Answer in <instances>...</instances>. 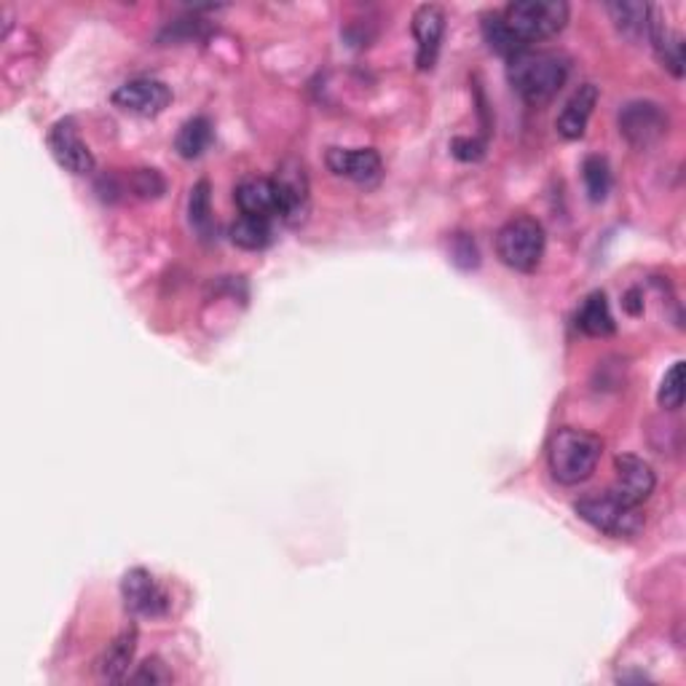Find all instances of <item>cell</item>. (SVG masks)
Segmentation results:
<instances>
[{"label":"cell","instance_id":"9","mask_svg":"<svg viewBox=\"0 0 686 686\" xmlns=\"http://www.w3.org/2000/svg\"><path fill=\"white\" fill-rule=\"evenodd\" d=\"M49 150H52L56 163L71 175L94 172V156L89 145L81 140L73 118H62L49 129Z\"/></svg>","mask_w":686,"mask_h":686},{"label":"cell","instance_id":"28","mask_svg":"<svg viewBox=\"0 0 686 686\" xmlns=\"http://www.w3.org/2000/svg\"><path fill=\"white\" fill-rule=\"evenodd\" d=\"M453 156L462 161H477L483 159V154H486V143H477V140H464V137H456L451 145Z\"/></svg>","mask_w":686,"mask_h":686},{"label":"cell","instance_id":"26","mask_svg":"<svg viewBox=\"0 0 686 686\" xmlns=\"http://www.w3.org/2000/svg\"><path fill=\"white\" fill-rule=\"evenodd\" d=\"M131 684H169L172 682V673L163 668L161 659H145V663L127 678Z\"/></svg>","mask_w":686,"mask_h":686},{"label":"cell","instance_id":"19","mask_svg":"<svg viewBox=\"0 0 686 686\" xmlns=\"http://www.w3.org/2000/svg\"><path fill=\"white\" fill-rule=\"evenodd\" d=\"M609 14H612L620 35L627 38V41L635 43L650 35L652 9L646 3H609Z\"/></svg>","mask_w":686,"mask_h":686},{"label":"cell","instance_id":"4","mask_svg":"<svg viewBox=\"0 0 686 686\" xmlns=\"http://www.w3.org/2000/svg\"><path fill=\"white\" fill-rule=\"evenodd\" d=\"M545 229L534 218H513L496 234V255L513 272L531 274L545 257Z\"/></svg>","mask_w":686,"mask_h":686},{"label":"cell","instance_id":"24","mask_svg":"<svg viewBox=\"0 0 686 686\" xmlns=\"http://www.w3.org/2000/svg\"><path fill=\"white\" fill-rule=\"evenodd\" d=\"M684 387H686V379H684V362H676L673 368L665 373L663 383H659V405L665 408V411H678V408L684 405Z\"/></svg>","mask_w":686,"mask_h":686},{"label":"cell","instance_id":"13","mask_svg":"<svg viewBox=\"0 0 686 686\" xmlns=\"http://www.w3.org/2000/svg\"><path fill=\"white\" fill-rule=\"evenodd\" d=\"M616 469V483H614V494L620 499L631 502V505L638 507L641 502H646L654 494V486H657V477L650 464L638 456H616L614 462Z\"/></svg>","mask_w":686,"mask_h":686},{"label":"cell","instance_id":"7","mask_svg":"<svg viewBox=\"0 0 686 686\" xmlns=\"http://www.w3.org/2000/svg\"><path fill=\"white\" fill-rule=\"evenodd\" d=\"M169 103H172V92H169L167 84L156 78L127 81V84H122L113 92V105L116 108L145 118L159 116V113L167 110Z\"/></svg>","mask_w":686,"mask_h":686},{"label":"cell","instance_id":"21","mask_svg":"<svg viewBox=\"0 0 686 686\" xmlns=\"http://www.w3.org/2000/svg\"><path fill=\"white\" fill-rule=\"evenodd\" d=\"M210 143H212V124L210 118L204 116L188 118V122L180 127L178 137H175V148H178L182 159H199V156L210 148Z\"/></svg>","mask_w":686,"mask_h":686},{"label":"cell","instance_id":"3","mask_svg":"<svg viewBox=\"0 0 686 686\" xmlns=\"http://www.w3.org/2000/svg\"><path fill=\"white\" fill-rule=\"evenodd\" d=\"M507 33L520 49H528L531 43L556 38L569 22V3L563 0H518L509 3L502 11Z\"/></svg>","mask_w":686,"mask_h":686},{"label":"cell","instance_id":"16","mask_svg":"<svg viewBox=\"0 0 686 686\" xmlns=\"http://www.w3.org/2000/svg\"><path fill=\"white\" fill-rule=\"evenodd\" d=\"M650 41L654 46V52H657V60L663 62L668 71L676 75V78H682L684 75V38L678 33H673V30L668 28V24L659 19L657 11L652 9V17H650Z\"/></svg>","mask_w":686,"mask_h":686},{"label":"cell","instance_id":"22","mask_svg":"<svg viewBox=\"0 0 686 686\" xmlns=\"http://www.w3.org/2000/svg\"><path fill=\"white\" fill-rule=\"evenodd\" d=\"M188 220H191V229L197 231L201 239H210L215 231V220H212V197H210V182L199 180L193 186L191 199H188Z\"/></svg>","mask_w":686,"mask_h":686},{"label":"cell","instance_id":"23","mask_svg":"<svg viewBox=\"0 0 686 686\" xmlns=\"http://www.w3.org/2000/svg\"><path fill=\"white\" fill-rule=\"evenodd\" d=\"M582 180L590 199L593 201L606 199L609 188H612V172H609L606 159H601V156H588L582 163Z\"/></svg>","mask_w":686,"mask_h":686},{"label":"cell","instance_id":"18","mask_svg":"<svg viewBox=\"0 0 686 686\" xmlns=\"http://www.w3.org/2000/svg\"><path fill=\"white\" fill-rule=\"evenodd\" d=\"M577 325L579 330L588 333L593 338H603V336H612L614 333V317H612V308H609V300L603 293H590L584 298L582 308L577 314Z\"/></svg>","mask_w":686,"mask_h":686},{"label":"cell","instance_id":"25","mask_svg":"<svg viewBox=\"0 0 686 686\" xmlns=\"http://www.w3.org/2000/svg\"><path fill=\"white\" fill-rule=\"evenodd\" d=\"M483 33H486L488 46L494 49L496 54L515 56V54L526 52V49H520L518 43L513 41V35L507 33L505 22H502V17H499V14H488V17H486V22H483Z\"/></svg>","mask_w":686,"mask_h":686},{"label":"cell","instance_id":"20","mask_svg":"<svg viewBox=\"0 0 686 686\" xmlns=\"http://www.w3.org/2000/svg\"><path fill=\"white\" fill-rule=\"evenodd\" d=\"M229 236H231V242L236 244V247L250 250V253H257V250H266L268 244H272V239H274L272 220L242 215L234 225H231Z\"/></svg>","mask_w":686,"mask_h":686},{"label":"cell","instance_id":"1","mask_svg":"<svg viewBox=\"0 0 686 686\" xmlns=\"http://www.w3.org/2000/svg\"><path fill=\"white\" fill-rule=\"evenodd\" d=\"M507 78L526 103H547L569 78V62L556 52H526L509 56Z\"/></svg>","mask_w":686,"mask_h":686},{"label":"cell","instance_id":"5","mask_svg":"<svg viewBox=\"0 0 686 686\" xmlns=\"http://www.w3.org/2000/svg\"><path fill=\"white\" fill-rule=\"evenodd\" d=\"M577 515L595 528V531L609 534L614 539H627L644 528V515L631 502L620 499L614 490L609 494H593L577 502Z\"/></svg>","mask_w":686,"mask_h":686},{"label":"cell","instance_id":"14","mask_svg":"<svg viewBox=\"0 0 686 686\" xmlns=\"http://www.w3.org/2000/svg\"><path fill=\"white\" fill-rule=\"evenodd\" d=\"M236 204L244 215L274 220L279 218V197H276L274 180L244 178L236 186Z\"/></svg>","mask_w":686,"mask_h":686},{"label":"cell","instance_id":"2","mask_svg":"<svg viewBox=\"0 0 686 686\" xmlns=\"http://www.w3.org/2000/svg\"><path fill=\"white\" fill-rule=\"evenodd\" d=\"M601 437L566 426V430L552 434L550 448H547V462H550V472L558 483L579 486V483L593 477L598 462H601Z\"/></svg>","mask_w":686,"mask_h":686},{"label":"cell","instance_id":"10","mask_svg":"<svg viewBox=\"0 0 686 686\" xmlns=\"http://www.w3.org/2000/svg\"><path fill=\"white\" fill-rule=\"evenodd\" d=\"M122 593L127 609L137 616H163L169 612L167 590L145 569H131L124 574Z\"/></svg>","mask_w":686,"mask_h":686},{"label":"cell","instance_id":"12","mask_svg":"<svg viewBox=\"0 0 686 686\" xmlns=\"http://www.w3.org/2000/svg\"><path fill=\"white\" fill-rule=\"evenodd\" d=\"M443 35H445V11L434 3L419 6L413 14V38L415 43H419L415 62H419L421 71H432L434 67Z\"/></svg>","mask_w":686,"mask_h":686},{"label":"cell","instance_id":"11","mask_svg":"<svg viewBox=\"0 0 686 686\" xmlns=\"http://www.w3.org/2000/svg\"><path fill=\"white\" fill-rule=\"evenodd\" d=\"M327 167L338 178L355 180L360 186H376L383 175L381 156L373 148H330L327 154Z\"/></svg>","mask_w":686,"mask_h":686},{"label":"cell","instance_id":"17","mask_svg":"<svg viewBox=\"0 0 686 686\" xmlns=\"http://www.w3.org/2000/svg\"><path fill=\"white\" fill-rule=\"evenodd\" d=\"M135 650H137V631H124L116 641L105 650L103 659H99V676L105 682H127L129 668L135 663Z\"/></svg>","mask_w":686,"mask_h":686},{"label":"cell","instance_id":"8","mask_svg":"<svg viewBox=\"0 0 686 686\" xmlns=\"http://www.w3.org/2000/svg\"><path fill=\"white\" fill-rule=\"evenodd\" d=\"M276 197H279V218L289 225L304 223L308 212V178L300 161H285L276 169Z\"/></svg>","mask_w":686,"mask_h":686},{"label":"cell","instance_id":"15","mask_svg":"<svg viewBox=\"0 0 686 686\" xmlns=\"http://www.w3.org/2000/svg\"><path fill=\"white\" fill-rule=\"evenodd\" d=\"M595 105H598V86L593 84L579 86V89L569 97V103L563 105V110H560L556 122L558 135L566 137V140H579V137L584 135V129H588V122L590 116H593Z\"/></svg>","mask_w":686,"mask_h":686},{"label":"cell","instance_id":"27","mask_svg":"<svg viewBox=\"0 0 686 686\" xmlns=\"http://www.w3.org/2000/svg\"><path fill=\"white\" fill-rule=\"evenodd\" d=\"M135 191L145 199L159 197V193H163V180L159 178L156 169H140V172L135 175Z\"/></svg>","mask_w":686,"mask_h":686},{"label":"cell","instance_id":"6","mask_svg":"<svg viewBox=\"0 0 686 686\" xmlns=\"http://www.w3.org/2000/svg\"><path fill=\"white\" fill-rule=\"evenodd\" d=\"M668 131V113L652 99H635L620 110V135L635 148H650Z\"/></svg>","mask_w":686,"mask_h":686}]
</instances>
